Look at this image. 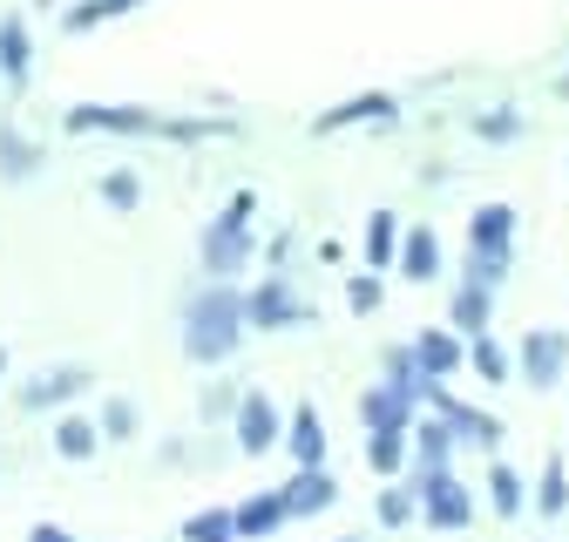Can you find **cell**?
Instances as JSON below:
<instances>
[{"label": "cell", "instance_id": "8992f818", "mask_svg": "<svg viewBox=\"0 0 569 542\" xmlns=\"http://www.w3.org/2000/svg\"><path fill=\"white\" fill-rule=\"evenodd\" d=\"M76 393H89V373H82V367H54V373H41V380H21V406H28V414L61 406V400H76Z\"/></svg>", "mask_w": 569, "mask_h": 542}, {"label": "cell", "instance_id": "4316f807", "mask_svg": "<svg viewBox=\"0 0 569 542\" xmlns=\"http://www.w3.org/2000/svg\"><path fill=\"white\" fill-rule=\"evenodd\" d=\"M488 489H495V509H502V515H516V509H522V482H516V468H495V474H488Z\"/></svg>", "mask_w": 569, "mask_h": 542}, {"label": "cell", "instance_id": "5bb4252c", "mask_svg": "<svg viewBox=\"0 0 569 542\" xmlns=\"http://www.w3.org/2000/svg\"><path fill=\"white\" fill-rule=\"evenodd\" d=\"M387 116H393V96H352V102L326 109L312 129H319V136H332V129H346V122H387Z\"/></svg>", "mask_w": 569, "mask_h": 542}, {"label": "cell", "instance_id": "2e32d148", "mask_svg": "<svg viewBox=\"0 0 569 542\" xmlns=\"http://www.w3.org/2000/svg\"><path fill=\"white\" fill-rule=\"evenodd\" d=\"M284 441H292L299 468H319V461H326V428H319V406H299L292 428H284Z\"/></svg>", "mask_w": 569, "mask_h": 542}, {"label": "cell", "instance_id": "e0dca14e", "mask_svg": "<svg viewBox=\"0 0 569 542\" xmlns=\"http://www.w3.org/2000/svg\"><path fill=\"white\" fill-rule=\"evenodd\" d=\"M96 441H102V428L82 421V414H61V421H54V454H61V461H89Z\"/></svg>", "mask_w": 569, "mask_h": 542}, {"label": "cell", "instance_id": "484cf974", "mask_svg": "<svg viewBox=\"0 0 569 542\" xmlns=\"http://www.w3.org/2000/svg\"><path fill=\"white\" fill-rule=\"evenodd\" d=\"M367 461H373L380 474H393V468L407 461V434H373V441H367Z\"/></svg>", "mask_w": 569, "mask_h": 542}, {"label": "cell", "instance_id": "4fadbf2b", "mask_svg": "<svg viewBox=\"0 0 569 542\" xmlns=\"http://www.w3.org/2000/svg\"><path fill=\"white\" fill-rule=\"evenodd\" d=\"M413 360H420L427 380H448V373L461 367V339H455V332H420V339H413Z\"/></svg>", "mask_w": 569, "mask_h": 542}, {"label": "cell", "instance_id": "7c38bea8", "mask_svg": "<svg viewBox=\"0 0 569 542\" xmlns=\"http://www.w3.org/2000/svg\"><path fill=\"white\" fill-rule=\"evenodd\" d=\"M28 68H34L28 21H21V14H8V21H0V76H8V82H28Z\"/></svg>", "mask_w": 569, "mask_h": 542}, {"label": "cell", "instance_id": "6da1fadb", "mask_svg": "<svg viewBox=\"0 0 569 542\" xmlns=\"http://www.w3.org/2000/svg\"><path fill=\"white\" fill-rule=\"evenodd\" d=\"M244 299L231 292V285H210V292H197V305H190V319H183V353L197 360V367H218V360H231L238 353V339H244Z\"/></svg>", "mask_w": 569, "mask_h": 542}, {"label": "cell", "instance_id": "836d02e7", "mask_svg": "<svg viewBox=\"0 0 569 542\" xmlns=\"http://www.w3.org/2000/svg\"><path fill=\"white\" fill-rule=\"evenodd\" d=\"M475 129H481V136H516V116H481Z\"/></svg>", "mask_w": 569, "mask_h": 542}, {"label": "cell", "instance_id": "ffe728a7", "mask_svg": "<svg viewBox=\"0 0 569 542\" xmlns=\"http://www.w3.org/2000/svg\"><path fill=\"white\" fill-rule=\"evenodd\" d=\"M441 414H448V428H455V441H495L502 434V421H488V414H475V406H461V400H441Z\"/></svg>", "mask_w": 569, "mask_h": 542}, {"label": "cell", "instance_id": "8fae6325", "mask_svg": "<svg viewBox=\"0 0 569 542\" xmlns=\"http://www.w3.org/2000/svg\"><path fill=\"white\" fill-rule=\"evenodd\" d=\"M244 319H251V325H299L306 305H292V292H284L278 279H264V285L244 299Z\"/></svg>", "mask_w": 569, "mask_h": 542}, {"label": "cell", "instance_id": "9a60e30c", "mask_svg": "<svg viewBox=\"0 0 569 542\" xmlns=\"http://www.w3.org/2000/svg\"><path fill=\"white\" fill-rule=\"evenodd\" d=\"M284 522V495H251L244 509H231V529L244 535V542H258V535H271Z\"/></svg>", "mask_w": 569, "mask_h": 542}, {"label": "cell", "instance_id": "8d00e7d4", "mask_svg": "<svg viewBox=\"0 0 569 542\" xmlns=\"http://www.w3.org/2000/svg\"><path fill=\"white\" fill-rule=\"evenodd\" d=\"M346 542H352V535H346Z\"/></svg>", "mask_w": 569, "mask_h": 542}, {"label": "cell", "instance_id": "9c48e42d", "mask_svg": "<svg viewBox=\"0 0 569 542\" xmlns=\"http://www.w3.org/2000/svg\"><path fill=\"white\" fill-rule=\"evenodd\" d=\"M332 474L326 468H299L292 482H284V515H319V509H332Z\"/></svg>", "mask_w": 569, "mask_h": 542}, {"label": "cell", "instance_id": "44dd1931", "mask_svg": "<svg viewBox=\"0 0 569 542\" xmlns=\"http://www.w3.org/2000/svg\"><path fill=\"white\" fill-rule=\"evenodd\" d=\"M455 325H461V332H475V339L488 332V285H475V279H468V285L455 292Z\"/></svg>", "mask_w": 569, "mask_h": 542}, {"label": "cell", "instance_id": "ac0fdd59", "mask_svg": "<svg viewBox=\"0 0 569 542\" xmlns=\"http://www.w3.org/2000/svg\"><path fill=\"white\" fill-rule=\"evenodd\" d=\"M400 271L413 285H427L441 271V244H435V231H407V244H400Z\"/></svg>", "mask_w": 569, "mask_h": 542}, {"label": "cell", "instance_id": "7a4b0ae2", "mask_svg": "<svg viewBox=\"0 0 569 542\" xmlns=\"http://www.w3.org/2000/svg\"><path fill=\"white\" fill-rule=\"evenodd\" d=\"M251 211H258V197L238 190V197L224 203V218H210V231H203V264L218 271V279L244 271V258H251Z\"/></svg>", "mask_w": 569, "mask_h": 542}, {"label": "cell", "instance_id": "30bf717a", "mask_svg": "<svg viewBox=\"0 0 569 542\" xmlns=\"http://www.w3.org/2000/svg\"><path fill=\"white\" fill-rule=\"evenodd\" d=\"M360 414H367V428H373V434H407L413 400H407L400 387H373V393L360 400Z\"/></svg>", "mask_w": 569, "mask_h": 542}, {"label": "cell", "instance_id": "d590c367", "mask_svg": "<svg viewBox=\"0 0 569 542\" xmlns=\"http://www.w3.org/2000/svg\"><path fill=\"white\" fill-rule=\"evenodd\" d=\"M562 96H569V76H562Z\"/></svg>", "mask_w": 569, "mask_h": 542}, {"label": "cell", "instance_id": "d6a6232c", "mask_svg": "<svg viewBox=\"0 0 569 542\" xmlns=\"http://www.w3.org/2000/svg\"><path fill=\"white\" fill-rule=\"evenodd\" d=\"M380 515H387V522H407V515H413V502L393 489V495H380Z\"/></svg>", "mask_w": 569, "mask_h": 542}, {"label": "cell", "instance_id": "1f68e13d", "mask_svg": "<svg viewBox=\"0 0 569 542\" xmlns=\"http://www.w3.org/2000/svg\"><path fill=\"white\" fill-rule=\"evenodd\" d=\"M28 542H82V535H68L61 522H34V529H28Z\"/></svg>", "mask_w": 569, "mask_h": 542}, {"label": "cell", "instance_id": "83f0119b", "mask_svg": "<svg viewBox=\"0 0 569 542\" xmlns=\"http://www.w3.org/2000/svg\"><path fill=\"white\" fill-rule=\"evenodd\" d=\"M102 197H109V211H136V203H142V183L116 170V177H102Z\"/></svg>", "mask_w": 569, "mask_h": 542}, {"label": "cell", "instance_id": "52a82bcc", "mask_svg": "<svg viewBox=\"0 0 569 542\" xmlns=\"http://www.w3.org/2000/svg\"><path fill=\"white\" fill-rule=\"evenodd\" d=\"M468 238H475V258H509L516 211H509V203H481V211H475V224H468Z\"/></svg>", "mask_w": 569, "mask_h": 542}, {"label": "cell", "instance_id": "3957f363", "mask_svg": "<svg viewBox=\"0 0 569 542\" xmlns=\"http://www.w3.org/2000/svg\"><path fill=\"white\" fill-rule=\"evenodd\" d=\"M68 129H76V136H89V129H102V136H150V129L197 136V122H163V116L129 109V102H82V109H68Z\"/></svg>", "mask_w": 569, "mask_h": 542}, {"label": "cell", "instance_id": "f1b7e54d", "mask_svg": "<svg viewBox=\"0 0 569 542\" xmlns=\"http://www.w3.org/2000/svg\"><path fill=\"white\" fill-rule=\"evenodd\" d=\"M102 434H109V441H129V434H136V406H129V400H109V406H102Z\"/></svg>", "mask_w": 569, "mask_h": 542}, {"label": "cell", "instance_id": "5b68a950", "mask_svg": "<svg viewBox=\"0 0 569 542\" xmlns=\"http://www.w3.org/2000/svg\"><path fill=\"white\" fill-rule=\"evenodd\" d=\"M562 360H569V339H562V332L536 325V332L522 339V367H529V387H556V380H562Z\"/></svg>", "mask_w": 569, "mask_h": 542}, {"label": "cell", "instance_id": "4dcf8cb0", "mask_svg": "<svg viewBox=\"0 0 569 542\" xmlns=\"http://www.w3.org/2000/svg\"><path fill=\"white\" fill-rule=\"evenodd\" d=\"M569 502V489H562V468H549V482H542V515H556Z\"/></svg>", "mask_w": 569, "mask_h": 542}, {"label": "cell", "instance_id": "7402d4cb", "mask_svg": "<svg viewBox=\"0 0 569 542\" xmlns=\"http://www.w3.org/2000/svg\"><path fill=\"white\" fill-rule=\"evenodd\" d=\"M393 251H400V224H393V211H373V224H367V258H373V264H393Z\"/></svg>", "mask_w": 569, "mask_h": 542}, {"label": "cell", "instance_id": "f546056e", "mask_svg": "<svg viewBox=\"0 0 569 542\" xmlns=\"http://www.w3.org/2000/svg\"><path fill=\"white\" fill-rule=\"evenodd\" d=\"M346 299H352V312H373V305H380V285H373V279H352Z\"/></svg>", "mask_w": 569, "mask_h": 542}, {"label": "cell", "instance_id": "603a6c76", "mask_svg": "<svg viewBox=\"0 0 569 542\" xmlns=\"http://www.w3.org/2000/svg\"><path fill=\"white\" fill-rule=\"evenodd\" d=\"M41 163V150L34 143H21V136H8V129H0V170H8V177H28Z\"/></svg>", "mask_w": 569, "mask_h": 542}, {"label": "cell", "instance_id": "ba28073f", "mask_svg": "<svg viewBox=\"0 0 569 542\" xmlns=\"http://www.w3.org/2000/svg\"><path fill=\"white\" fill-rule=\"evenodd\" d=\"M238 448H244V454L278 448V406H271L264 393H244V406H238Z\"/></svg>", "mask_w": 569, "mask_h": 542}, {"label": "cell", "instance_id": "d6986e66", "mask_svg": "<svg viewBox=\"0 0 569 542\" xmlns=\"http://www.w3.org/2000/svg\"><path fill=\"white\" fill-rule=\"evenodd\" d=\"M142 0H82V8H68L61 14V28L68 34H89V28H102V21H116V14H136Z\"/></svg>", "mask_w": 569, "mask_h": 542}, {"label": "cell", "instance_id": "d4e9b609", "mask_svg": "<svg viewBox=\"0 0 569 542\" xmlns=\"http://www.w3.org/2000/svg\"><path fill=\"white\" fill-rule=\"evenodd\" d=\"M448 441H455L448 421H427V428H420V468H441V461H448Z\"/></svg>", "mask_w": 569, "mask_h": 542}, {"label": "cell", "instance_id": "e575fe53", "mask_svg": "<svg viewBox=\"0 0 569 542\" xmlns=\"http://www.w3.org/2000/svg\"><path fill=\"white\" fill-rule=\"evenodd\" d=\"M0 373H8V347H0Z\"/></svg>", "mask_w": 569, "mask_h": 542}, {"label": "cell", "instance_id": "cb8c5ba5", "mask_svg": "<svg viewBox=\"0 0 569 542\" xmlns=\"http://www.w3.org/2000/svg\"><path fill=\"white\" fill-rule=\"evenodd\" d=\"M468 360H475V373H481V380H509V353H502V347H495V339H488V332L475 339V353H468Z\"/></svg>", "mask_w": 569, "mask_h": 542}, {"label": "cell", "instance_id": "277c9868", "mask_svg": "<svg viewBox=\"0 0 569 542\" xmlns=\"http://www.w3.org/2000/svg\"><path fill=\"white\" fill-rule=\"evenodd\" d=\"M420 509H427V522H435V529H461L475 509H468V489L455 482V474L448 468H427L420 474Z\"/></svg>", "mask_w": 569, "mask_h": 542}]
</instances>
